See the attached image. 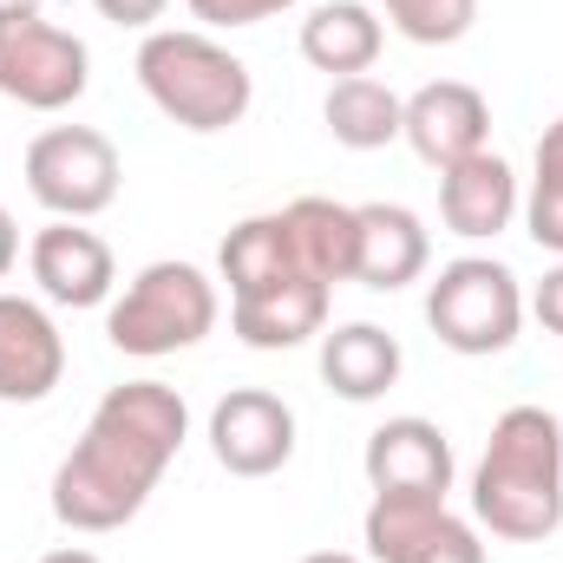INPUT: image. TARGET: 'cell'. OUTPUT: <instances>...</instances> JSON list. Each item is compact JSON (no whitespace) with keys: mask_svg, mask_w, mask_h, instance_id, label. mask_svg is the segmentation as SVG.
Listing matches in <instances>:
<instances>
[{"mask_svg":"<svg viewBox=\"0 0 563 563\" xmlns=\"http://www.w3.org/2000/svg\"><path fill=\"white\" fill-rule=\"evenodd\" d=\"M217 269H223V282H230V301H236V295H256V288H269V282L301 276L282 210L243 217V223L223 236V250H217Z\"/></svg>","mask_w":563,"mask_h":563,"instance_id":"44dd1931","label":"cell"},{"mask_svg":"<svg viewBox=\"0 0 563 563\" xmlns=\"http://www.w3.org/2000/svg\"><path fill=\"white\" fill-rule=\"evenodd\" d=\"M367 7L413 46H452L478 20V0H367Z\"/></svg>","mask_w":563,"mask_h":563,"instance_id":"603a6c76","label":"cell"},{"mask_svg":"<svg viewBox=\"0 0 563 563\" xmlns=\"http://www.w3.org/2000/svg\"><path fill=\"white\" fill-rule=\"evenodd\" d=\"M40 563H106L99 551H86V544H66V551H46Z\"/></svg>","mask_w":563,"mask_h":563,"instance_id":"83f0119b","label":"cell"},{"mask_svg":"<svg viewBox=\"0 0 563 563\" xmlns=\"http://www.w3.org/2000/svg\"><path fill=\"white\" fill-rule=\"evenodd\" d=\"M92 7H99V20H112V26H139V33H151V26L164 20L170 0H92Z\"/></svg>","mask_w":563,"mask_h":563,"instance_id":"d4e9b609","label":"cell"},{"mask_svg":"<svg viewBox=\"0 0 563 563\" xmlns=\"http://www.w3.org/2000/svg\"><path fill=\"white\" fill-rule=\"evenodd\" d=\"M361 544L374 563H485L478 525H465L445 498H407V492H374Z\"/></svg>","mask_w":563,"mask_h":563,"instance_id":"ba28073f","label":"cell"},{"mask_svg":"<svg viewBox=\"0 0 563 563\" xmlns=\"http://www.w3.org/2000/svg\"><path fill=\"white\" fill-rule=\"evenodd\" d=\"M525 230L538 250L563 256V119L544 125V139H538V177L525 197Z\"/></svg>","mask_w":563,"mask_h":563,"instance_id":"7402d4cb","label":"cell"},{"mask_svg":"<svg viewBox=\"0 0 563 563\" xmlns=\"http://www.w3.org/2000/svg\"><path fill=\"white\" fill-rule=\"evenodd\" d=\"M288 223V243H295V263L301 276L314 282H354V250H361V217L354 203H334V197H295L282 210Z\"/></svg>","mask_w":563,"mask_h":563,"instance_id":"d6986e66","label":"cell"},{"mask_svg":"<svg viewBox=\"0 0 563 563\" xmlns=\"http://www.w3.org/2000/svg\"><path fill=\"white\" fill-rule=\"evenodd\" d=\"M210 452L230 478H276L295 459V407L269 387H236L210 407Z\"/></svg>","mask_w":563,"mask_h":563,"instance_id":"9c48e42d","label":"cell"},{"mask_svg":"<svg viewBox=\"0 0 563 563\" xmlns=\"http://www.w3.org/2000/svg\"><path fill=\"white\" fill-rule=\"evenodd\" d=\"M7 13H40V0H0V20Z\"/></svg>","mask_w":563,"mask_h":563,"instance_id":"f546056e","label":"cell"},{"mask_svg":"<svg viewBox=\"0 0 563 563\" xmlns=\"http://www.w3.org/2000/svg\"><path fill=\"white\" fill-rule=\"evenodd\" d=\"M66 380V334L33 295H0V400L40 407Z\"/></svg>","mask_w":563,"mask_h":563,"instance_id":"30bf717a","label":"cell"},{"mask_svg":"<svg viewBox=\"0 0 563 563\" xmlns=\"http://www.w3.org/2000/svg\"><path fill=\"white\" fill-rule=\"evenodd\" d=\"M139 86L170 125H184L197 139L243 125L250 99H256L250 66L203 26H151L139 46Z\"/></svg>","mask_w":563,"mask_h":563,"instance_id":"3957f363","label":"cell"},{"mask_svg":"<svg viewBox=\"0 0 563 563\" xmlns=\"http://www.w3.org/2000/svg\"><path fill=\"white\" fill-rule=\"evenodd\" d=\"M20 263V230H13V217H7V203H0V276Z\"/></svg>","mask_w":563,"mask_h":563,"instance_id":"4316f807","label":"cell"},{"mask_svg":"<svg viewBox=\"0 0 563 563\" xmlns=\"http://www.w3.org/2000/svg\"><path fill=\"white\" fill-rule=\"evenodd\" d=\"M354 217H361V250H354V282L361 288L394 295V288L426 276L432 236L407 203H354Z\"/></svg>","mask_w":563,"mask_h":563,"instance_id":"2e32d148","label":"cell"},{"mask_svg":"<svg viewBox=\"0 0 563 563\" xmlns=\"http://www.w3.org/2000/svg\"><path fill=\"white\" fill-rule=\"evenodd\" d=\"M184 7H190V20H203V26H223V33H236V26H263V20L288 13L295 0H184Z\"/></svg>","mask_w":563,"mask_h":563,"instance_id":"cb8c5ba5","label":"cell"},{"mask_svg":"<svg viewBox=\"0 0 563 563\" xmlns=\"http://www.w3.org/2000/svg\"><path fill=\"white\" fill-rule=\"evenodd\" d=\"M387 46V20L367 7V0H321L308 20H301V59L328 79H354V73H374Z\"/></svg>","mask_w":563,"mask_h":563,"instance_id":"e0dca14e","label":"cell"},{"mask_svg":"<svg viewBox=\"0 0 563 563\" xmlns=\"http://www.w3.org/2000/svg\"><path fill=\"white\" fill-rule=\"evenodd\" d=\"M190 439V407L164 380L112 387L53 472V518L79 538L125 531Z\"/></svg>","mask_w":563,"mask_h":563,"instance_id":"6da1fadb","label":"cell"},{"mask_svg":"<svg viewBox=\"0 0 563 563\" xmlns=\"http://www.w3.org/2000/svg\"><path fill=\"white\" fill-rule=\"evenodd\" d=\"M426 328L439 334V347L465 361L505 354L525 328V288L498 256H459L426 288Z\"/></svg>","mask_w":563,"mask_h":563,"instance_id":"5b68a950","label":"cell"},{"mask_svg":"<svg viewBox=\"0 0 563 563\" xmlns=\"http://www.w3.org/2000/svg\"><path fill=\"white\" fill-rule=\"evenodd\" d=\"M361 472H367L374 492L445 498V492H452V439L432 420H420V413H400V420H387V426L367 432Z\"/></svg>","mask_w":563,"mask_h":563,"instance_id":"4fadbf2b","label":"cell"},{"mask_svg":"<svg viewBox=\"0 0 563 563\" xmlns=\"http://www.w3.org/2000/svg\"><path fill=\"white\" fill-rule=\"evenodd\" d=\"M26 269L40 282V295L53 308H99L119 282V263H112V243L86 223H66L53 217L33 243H26Z\"/></svg>","mask_w":563,"mask_h":563,"instance_id":"8fae6325","label":"cell"},{"mask_svg":"<svg viewBox=\"0 0 563 563\" xmlns=\"http://www.w3.org/2000/svg\"><path fill=\"white\" fill-rule=\"evenodd\" d=\"M525 308H531V314H538L551 334H563V256H558V269L531 288V301H525Z\"/></svg>","mask_w":563,"mask_h":563,"instance_id":"484cf974","label":"cell"},{"mask_svg":"<svg viewBox=\"0 0 563 563\" xmlns=\"http://www.w3.org/2000/svg\"><path fill=\"white\" fill-rule=\"evenodd\" d=\"M295 563H361L354 551H308V558H295Z\"/></svg>","mask_w":563,"mask_h":563,"instance_id":"f1b7e54d","label":"cell"},{"mask_svg":"<svg viewBox=\"0 0 563 563\" xmlns=\"http://www.w3.org/2000/svg\"><path fill=\"white\" fill-rule=\"evenodd\" d=\"M217 328V282L197 263H144L106 308V341L132 361H164Z\"/></svg>","mask_w":563,"mask_h":563,"instance_id":"277c9868","label":"cell"},{"mask_svg":"<svg viewBox=\"0 0 563 563\" xmlns=\"http://www.w3.org/2000/svg\"><path fill=\"white\" fill-rule=\"evenodd\" d=\"M400 139L413 144V157L432 164V170H452L459 157L485 151L492 139V106L478 86L465 79H432L407 99V119H400Z\"/></svg>","mask_w":563,"mask_h":563,"instance_id":"7c38bea8","label":"cell"},{"mask_svg":"<svg viewBox=\"0 0 563 563\" xmlns=\"http://www.w3.org/2000/svg\"><path fill=\"white\" fill-rule=\"evenodd\" d=\"M400 341L387 334V328H374V321H347V328H334V334H321V380L341 394V400H354V407H367V400H380L394 380H400Z\"/></svg>","mask_w":563,"mask_h":563,"instance_id":"ac0fdd59","label":"cell"},{"mask_svg":"<svg viewBox=\"0 0 563 563\" xmlns=\"http://www.w3.org/2000/svg\"><path fill=\"white\" fill-rule=\"evenodd\" d=\"M525 210L518 197V170L485 144L472 157H459L452 170H439V223L465 243H492L511 230V217Z\"/></svg>","mask_w":563,"mask_h":563,"instance_id":"5bb4252c","label":"cell"},{"mask_svg":"<svg viewBox=\"0 0 563 563\" xmlns=\"http://www.w3.org/2000/svg\"><path fill=\"white\" fill-rule=\"evenodd\" d=\"M92 86V53L79 33L53 26L46 13H7L0 20V99L26 112H66Z\"/></svg>","mask_w":563,"mask_h":563,"instance_id":"52a82bcc","label":"cell"},{"mask_svg":"<svg viewBox=\"0 0 563 563\" xmlns=\"http://www.w3.org/2000/svg\"><path fill=\"white\" fill-rule=\"evenodd\" d=\"M472 518L505 544H544L563 525V426L544 407H505L472 472Z\"/></svg>","mask_w":563,"mask_h":563,"instance_id":"7a4b0ae2","label":"cell"},{"mask_svg":"<svg viewBox=\"0 0 563 563\" xmlns=\"http://www.w3.org/2000/svg\"><path fill=\"white\" fill-rule=\"evenodd\" d=\"M328 282L314 276H288V282H269L256 295H236L230 301V328L243 347L256 354H282V347H301L314 334H328Z\"/></svg>","mask_w":563,"mask_h":563,"instance_id":"9a60e30c","label":"cell"},{"mask_svg":"<svg viewBox=\"0 0 563 563\" xmlns=\"http://www.w3.org/2000/svg\"><path fill=\"white\" fill-rule=\"evenodd\" d=\"M321 119H328V139H334V144H347V151H380V144L400 139L407 99H400L387 79L354 73V79H334V86H328Z\"/></svg>","mask_w":563,"mask_h":563,"instance_id":"ffe728a7","label":"cell"},{"mask_svg":"<svg viewBox=\"0 0 563 563\" xmlns=\"http://www.w3.org/2000/svg\"><path fill=\"white\" fill-rule=\"evenodd\" d=\"M119 144L92 125H46L26 144V190L46 217L92 223L99 210L119 203Z\"/></svg>","mask_w":563,"mask_h":563,"instance_id":"8992f818","label":"cell"}]
</instances>
